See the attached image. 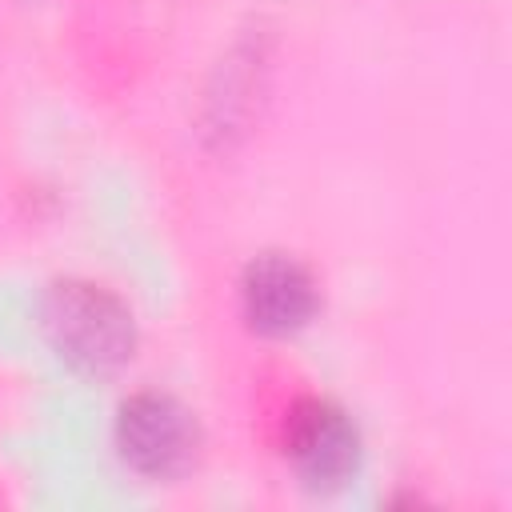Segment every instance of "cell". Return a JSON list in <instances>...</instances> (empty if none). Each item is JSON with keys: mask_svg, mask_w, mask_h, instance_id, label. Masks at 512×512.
I'll list each match as a JSON object with an SVG mask.
<instances>
[{"mask_svg": "<svg viewBox=\"0 0 512 512\" xmlns=\"http://www.w3.org/2000/svg\"><path fill=\"white\" fill-rule=\"evenodd\" d=\"M240 312L260 336H296L320 312V284L292 252H260L240 276Z\"/></svg>", "mask_w": 512, "mask_h": 512, "instance_id": "cell-4", "label": "cell"}, {"mask_svg": "<svg viewBox=\"0 0 512 512\" xmlns=\"http://www.w3.org/2000/svg\"><path fill=\"white\" fill-rule=\"evenodd\" d=\"M196 412L168 392H132L116 408V452L148 480H176L200 456Z\"/></svg>", "mask_w": 512, "mask_h": 512, "instance_id": "cell-2", "label": "cell"}, {"mask_svg": "<svg viewBox=\"0 0 512 512\" xmlns=\"http://www.w3.org/2000/svg\"><path fill=\"white\" fill-rule=\"evenodd\" d=\"M48 348L80 376H116L136 356L132 308L104 284L56 280L40 300Z\"/></svg>", "mask_w": 512, "mask_h": 512, "instance_id": "cell-1", "label": "cell"}, {"mask_svg": "<svg viewBox=\"0 0 512 512\" xmlns=\"http://www.w3.org/2000/svg\"><path fill=\"white\" fill-rule=\"evenodd\" d=\"M284 460L312 492L344 488L364 460V436L352 412L328 396H304L284 416Z\"/></svg>", "mask_w": 512, "mask_h": 512, "instance_id": "cell-3", "label": "cell"}]
</instances>
